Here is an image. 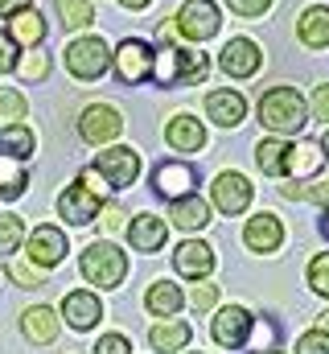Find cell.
I'll return each instance as SVG.
<instances>
[{
    "mask_svg": "<svg viewBox=\"0 0 329 354\" xmlns=\"http://www.w3.org/2000/svg\"><path fill=\"white\" fill-rule=\"evenodd\" d=\"M259 124L280 132V136H297L309 124V107L292 87H272L259 99Z\"/></svg>",
    "mask_w": 329,
    "mask_h": 354,
    "instance_id": "cell-1",
    "label": "cell"
},
{
    "mask_svg": "<svg viewBox=\"0 0 329 354\" xmlns=\"http://www.w3.org/2000/svg\"><path fill=\"white\" fill-rule=\"evenodd\" d=\"M210 71V58L198 54V50H181V46H164L153 54V79L161 87H189V83H202Z\"/></svg>",
    "mask_w": 329,
    "mask_h": 354,
    "instance_id": "cell-2",
    "label": "cell"
},
{
    "mask_svg": "<svg viewBox=\"0 0 329 354\" xmlns=\"http://www.w3.org/2000/svg\"><path fill=\"white\" fill-rule=\"evenodd\" d=\"M136 174H140V157H136V149H124V145H120V149L99 153V157H95V165H91L79 181H86V185L99 194L103 185H115V189L132 185V181H136Z\"/></svg>",
    "mask_w": 329,
    "mask_h": 354,
    "instance_id": "cell-3",
    "label": "cell"
},
{
    "mask_svg": "<svg viewBox=\"0 0 329 354\" xmlns=\"http://www.w3.org/2000/svg\"><path fill=\"white\" fill-rule=\"evenodd\" d=\"M79 268L91 284H99V288H120V280H124V272H128V260H124V252L111 248V243H91V248H82Z\"/></svg>",
    "mask_w": 329,
    "mask_h": 354,
    "instance_id": "cell-4",
    "label": "cell"
},
{
    "mask_svg": "<svg viewBox=\"0 0 329 354\" xmlns=\"http://www.w3.org/2000/svg\"><path fill=\"white\" fill-rule=\"evenodd\" d=\"M223 17H218V4L214 0H185L173 17V29L185 37V41H210L218 33Z\"/></svg>",
    "mask_w": 329,
    "mask_h": 354,
    "instance_id": "cell-5",
    "label": "cell"
},
{
    "mask_svg": "<svg viewBox=\"0 0 329 354\" xmlns=\"http://www.w3.org/2000/svg\"><path fill=\"white\" fill-rule=\"evenodd\" d=\"M111 66V50H107V41L103 37H79V41H70L66 46V71L75 75V79H99L103 71Z\"/></svg>",
    "mask_w": 329,
    "mask_h": 354,
    "instance_id": "cell-6",
    "label": "cell"
},
{
    "mask_svg": "<svg viewBox=\"0 0 329 354\" xmlns=\"http://www.w3.org/2000/svg\"><path fill=\"white\" fill-rule=\"evenodd\" d=\"M115 79H120V83H128V87H136V83L153 79V46H149V41H140V37L120 41V50H115Z\"/></svg>",
    "mask_w": 329,
    "mask_h": 354,
    "instance_id": "cell-7",
    "label": "cell"
},
{
    "mask_svg": "<svg viewBox=\"0 0 329 354\" xmlns=\"http://www.w3.org/2000/svg\"><path fill=\"white\" fill-rule=\"evenodd\" d=\"M79 132H82V140H91V145H107V140H115V136L124 132V120H120L115 107L91 103V107L79 115Z\"/></svg>",
    "mask_w": 329,
    "mask_h": 354,
    "instance_id": "cell-8",
    "label": "cell"
},
{
    "mask_svg": "<svg viewBox=\"0 0 329 354\" xmlns=\"http://www.w3.org/2000/svg\"><path fill=\"white\" fill-rule=\"evenodd\" d=\"M99 194L86 185V181H75L62 198H58V214L70 223V227H86V223H95L99 218Z\"/></svg>",
    "mask_w": 329,
    "mask_h": 354,
    "instance_id": "cell-9",
    "label": "cell"
},
{
    "mask_svg": "<svg viewBox=\"0 0 329 354\" xmlns=\"http://www.w3.org/2000/svg\"><path fill=\"white\" fill-rule=\"evenodd\" d=\"M210 334H214V342H218L223 351H239L247 342V334H251V313L239 309V305L218 309V317L210 322Z\"/></svg>",
    "mask_w": 329,
    "mask_h": 354,
    "instance_id": "cell-10",
    "label": "cell"
},
{
    "mask_svg": "<svg viewBox=\"0 0 329 354\" xmlns=\"http://www.w3.org/2000/svg\"><path fill=\"white\" fill-rule=\"evenodd\" d=\"M210 198L223 214H243L251 206V181L243 174H218L210 185Z\"/></svg>",
    "mask_w": 329,
    "mask_h": 354,
    "instance_id": "cell-11",
    "label": "cell"
},
{
    "mask_svg": "<svg viewBox=\"0 0 329 354\" xmlns=\"http://www.w3.org/2000/svg\"><path fill=\"white\" fill-rule=\"evenodd\" d=\"M218 66H223L231 79H251V75L263 66V50H259L251 37H235V41H227V50H223Z\"/></svg>",
    "mask_w": 329,
    "mask_h": 354,
    "instance_id": "cell-12",
    "label": "cell"
},
{
    "mask_svg": "<svg viewBox=\"0 0 329 354\" xmlns=\"http://www.w3.org/2000/svg\"><path fill=\"white\" fill-rule=\"evenodd\" d=\"M243 243L251 248V252H259V256L276 252V248L284 243V227H280V218H276V214H255V218L247 223V231H243Z\"/></svg>",
    "mask_w": 329,
    "mask_h": 354,
    "instance_id": "cell-13",
    "label": "cell"
},
{
    "mask_svg": "<svg viewBox=\"0 0 329 354\" xmlns=\"http://www.w3.org/2000/svg\"><path fill=\"white\" fill-rule=\"evenodd\" d=\"M62 256H66V235H62V231H54V227H37V231L29 235V260H33L37 268L62 264Z\"/></svg>",
    "mask_w": 329,
    "mask_h": 354,
    "instance_id": "cell-14",
    "label": "cell"
},
{
    "mask_svg": "<svg viewBox=\"0 0 329 354\" xmlns=\"http://www.w3.org/2000/svg\"><path fill=\"white\" fill-rule=\"evenodd\" d=\"M206 111L218 128H235L239 120L247 115V99L239 91H210L206 95Z\"/></svg>",
    "mask_w": 329,
    "mask_h": 354,
    "instance_id": "cell-15",
    "label": "cell"
},
{
    "mask_svg": "<svg viewBox=\"0 0 329 354\" xmlns=\"http://www.w3.org/2000/svg\"><path fill=\"white\" fill-rule=\"evenodd\" d=\"M164 140H169V149H177V153H198V149L206 145V128H202L194 115H173L169 128H164Z\"/></svg>",
    "mask_w": 329,
    "mask_h": 354,
    "instance_id": "cell-16",
    "label": "cell"
},
{
    "mask_svg": "<svg viewBox=\"0 0 329 354\" xmlns=\"http://www.w3.org/2000/svg\"><path fill=\"white\" fill-rule=\"evenodd\" d=\"M173 264H177V272H181V276L202 280V276H210V272H214V252H210L206 243H198V239H185V243L177 248Z\"/></svg>",
    "mask_w": 329,
    "mask_h": 354,
    "instance_id": "cell-17",
    "label": "cell"
},
{
    "mask_svg": "<svg viewBox=\"0 0 329 354\" xmlns=\"http://www.w3.org/2000/svg\"><path fill=\"white\" fill-rule=\"evenodd\" d=\"M297 37L309 46V50H326L329 46V8L326 4H309L297 21Z\"/></svg>",
    "mask_w": 329,
    "mask_h": 354,
    "instance_id": "cell-18",
    "label": "cell"
},
{
    "mask_svg": "<svg viewBox=\"0 0 329 354\" xmlns=\"http://www.w3.org/2000/svg\"><path fill=\"white\" fill-rule=\"evenodd\" d=\"M153 189L164 194V198H185V194H194V169L181 165V161L157 165V174H153Z\"/></svg>",
    "mask_w": 329,
    "mask_h": 354,
    "instance_id": "cell-19",
    "label": "cell"
},
{
    "mask_svg": "<svg viewBox=\"0 0 329 354\" xmlns=\"http://www.w3.org/2000/svg\"><path fill=\"white\" fill-rule=\"evenodd\" d=\"M62 317H66L75 330H91V326L103 317V305H99V297H91V292H66Z\"/></svg>",
    "mask_w": 329,
    "mask_h": 354,
    "instance_id": "cell-20",
    "label": "cell"
},
{
    "mask_svg": "<svg viewBox=\"0 0 329 354\" xmlns=\"http://www.w3.org/2000/svg\"><path fill=\"white\" fill-rule=\"evenodd\" d=\"M46 17L37 12V8H21V12H12V21H8V37L17 41V46H41V37H46Z\"/></svg>",
    "mask_w": 329,
    "mask_h": 354,
    "instance_id": "cell-21",
    "label": "cell"
},
{
    "mask_svg": "<svg viewBox=\"0 0 329 354\" xmlns=\"http://www.w3.org/2000/svg\"><path fill=\"white\" fill-rule=\"evenodd\" d=\"M169 218H173V227H181V231H202V227L210 223V206H206L202 198L185 194V198H173Z\"/></svg>",
    "mask_w": 329,
    "mask_h": 354,
    "instance_id": "cell-22",
    "label": "cell"
},
{
    "mask_svg": "<svg viewBox=\"0 0 329 354\" xmlns=\"http://www.w3.org/2000/svg\"><path fill=\"white\" fill-rule=\"evenodd\" d=\"M128 239H132V248L136 252H161L164 243V218H157V214H136L132 218V231H128Z\"/></svg>",
    "mask_w": 329,
    "mask_h": 354,
    "instance_id": "cell-23",
    "label": "cell"
},
{
    "mask_svg": "<svg viewBox=\"0 0 329 354\" xmlns=\"http://www.w3.org/2000/svg\"><path fill=\"white\" fill-rule=\"evenodd\" d=\"M21 330H25V338H29V342L46 346V342H54V338H58V317H54V309L33 305V309L21 317Z\"/></svg>",
    "mask_w": 329,
    "mask_h": 354,
    "instance_id": "cell-24",
    "label": "cell"
},
{
    "mask_svg": "<svg viewBox=\"0 0 329 354\" xmlns=\"http://www.w3.org/2000/svg\"><path fill=\"white\" fill-rule=\"evenodd\" d=\"M288 149H292V145H284V136H267V140H259V149H255L259 169H263L267 177H284L288 174Z\"/></svg>",
    "mask_w": 329,
    "mask_h": 354,
    "instance_id": "cell-25",
    "label": "cell"
},
{
    "mask_svg": "<svg viewBox=\"0 0 329 354\" xmlns=\"http://www.w3.org/2000/svg\"><path fill=\"white\" fill-rule=\"evenodd\" d=\"M321 161H326V153H321V145H309V140H301V145H292L288 149V177H309L321 169Z\"/></svg>",
    "mask_w": 329,
    "mask_h": 354,
    "instance_id": "cell-26",
    "label": "cell"
},
{
    "mask_svg": "<svg viewBox=\"0 0 329 354\" xmlns=\"http://www.w3.org/2000/svg\"><path fill=\"white\" fill-rule=\"evenodd\" d=\"M181 301H185V297H181V288H177V284H169V280H157V284L144 292V305H149L157 317H173V313L181 309Z\"/></svg>",
    "mask_w": 329,
    "mask_h": 354,
    "instance_id": "cell-27",
    "label": "cell"
},
{
    "mask_svg": "<svg viewBox=\"0 0 329 354\" xmlns=\"http://www.w3.org/2000/svg\"><path fill=\"white\" fill-rule=\"evenodd\" d=\"M149 342H153V351L173 354L189 342V326H185V322H161V326L149 330Z\"/></svg>",
    "mask_w": 329,
    "mask_h": 354,
    "instance_id": "cell-28",
    "label": "cell"
},
{
    "mask_svg": "<svg viewBox=\"0 0 329 354\" xmlns=\"http://www.w3.org/2000/svg\"><path fill=\"white\" fill-rule=\"evenodd\" d=\"M33 153V132L25 124H8L0 132V157H12V161H25Z\"/></svg>",
    "mask_w": 329,
    "mask_h": 354,
    "instance_id": "cell-29",
    "label": "cell"
},
{
    "mask_svg": "<svg viewBox=\"0 0 329 354\" xmlns=\"http://www.w3.org/2000/svg\"><path fill=\"white\" fill-rule=\"evenodd\" d=\"M25 185H29V177H25V169H21V161L0 157V198H21Z\"/></svg>",
    "mask_w": 329,
    "mask_h": 354,
    "instance_id": "cell-30",
    "label": "cell"
},
{
    "mask_svg": "<svg viewBox=\"0 0 329 354\" xmlns=\"http://www.w3.org/2000/svg\"><path fill=\"white\" fill-rule=\"evenodd\" d=\"M58 12H62V25H66V29H86V25L95 21L91 0H58Z\"/></svg>",
    "mask_w": 329,
    "mask_h": 354,
    "instance_id": "cell-31",
    "label": "cell"
},
{
    "mask_svg": "<svg viewBox=\"0 0 329 354\" xmlns=\"http://www.w3.org/2000/svg\"><path fill=\"white\" fill-rule=\"evenodd\" d=\"M21 235H25V223L17 214H4L0 218V256H12L17 243H21Z\"/></svg>",
    "mask_w": 329,
    "mask_h": 354,
    "instance_id": "cell-32",
    "label": "cell"
},
{
    "mask_svg": "<svg viewBox=\"0 0 329 354\" xmlns=\"http://www.w3.org/2000/svg\"><path fill=\"white\" fill-rule=\"evenodd\" d=\"M25 111H29V103H25V95H17V91L0 87V115H4V120H12V124H21V120H25Z\"/></svg>",
    "mask_w": 329,
    "mask_h": 354,
    "instance_id": "cell-33",
    "label": "cell"
},
{
    "mask_svg": "<svg viewBox=\"0 0 329 354\" xmlns=\"http://www.w3.org/2000/svg\"><path fill=\"white\" fill-rule=\"evenodd\" d=\"M309 288L321 292V297H329V252L313 256V264H309Z\"/></svg>",
    "mask_w": 329,
    "mask_h": 354,
    "instance_id": "cell-34",
    "label": "cell"
},
{
    "mask_svg": "<svg viewBox=\"0 0 329 354\" xmlns=\"http://www.w3.org/2000/svg\"><path fill=\"white\" fill-rule=\"evenodd\" d=\"M8 276H12L21 288H41V284H46L41 272H37L33 264H25V260H12V264H8Z\"/></svg>",
    "mask_w": 329,
    "mask_h": 354,
    "instance_id": "cell-35",
    "label": "cell"
},
{
    "mask_svg": "<svg viewBox=\"0 0 329 354\" xmlns=\"http://www.w3.org/2000/svg\"><path fill=\"white\" fill-rule=\"evenodd\" d=\"M297 354H329V334L326 330H309V334L297 342Z\"/></svg>",
    "mask_w": 329,
    "mask_h": 354,
    "instance_id": "cell-36",
    "label": "cell"
},
{
    "mask_svg": "<svg viewBox=\"0 0 329 354\" xmlns=\"http://www.w3.org/2000/svg\"><path fill=\"white\" fill-rule=\"evenodd\" d=\"M46 71H50V58H46V54H29V58L21 62V79H33V83H37V79H46Z\"/></svg>",
    "mask_w": 329,
    "mask_h": 354,
    "instance_id": "cell-37",
    "label": "cell"
},
{
    "mask_svg": "<svg viewBox=\"0 0 329 354\" xmlns=\"http://www.w3.org/2000/svg\"><path fill=\"white\" fill-rule=\"evenodd\" d=\"M124 218H128V214L120 210V202H111V206H103V210H99V227H103L107 235H115V231L124 227Z\"/></svg>",
    "mask_w": 329,
    "mask_h": 354,
    "instance_id": "cell-38",
    "label": "cell"
},
{
    "mask_svg": "<svg viewBox=\"0 0 329 354\" xmlns=\"http://www.w3.org/2000/svg\"><path fill=\"white\" fill-rule=\"evenodd\" d=\"M288 198H309V202H321V206H329V181L326 185H317V189H301V185H280Z\"/></svg>",
    "mask_w": 329,
    "mask_h": 354,
    "instance_id": "cell-39",
    "label": "cell"
},
{
    "mask_svg": "<svg viewBox=\"0 0 329 354\" xmlns=\"http://www.w3.org/2000/svg\"><path fill=\"white\" fill-rule=\"evenodd\" d=\"M8 71H17V41L8 33H0V75H8Z\"/></svg>",
    "mask_w": 329,
    "mask_h": 354,
    "instance_id": "cell-40",
    "label": "cell"
},
{
    "mask_svg": "<svg viewBox=\"0 0 329 354\" xmlns=\"http://www.w3.org/2000/svg\"><path fill=\"white\" fill-rule=\"evenodd\" d=\"M239 17H263L267 8H272V0H227Z\"/></svg>",
    "mask_w": 329,
    "mask_h": 354,
    "instance_id": "cell-41",
    "label": "cell"
},
{
    "mask_svg": "<svg viewBox=\"0 0 329 354\" xmlns=\"http://www.w3.org/2000/svg\"><path fill=\"white\" fill-rule=\"evenodd\" d=\"M132 346H128V338L124 334H107V338H99V346H95V354H128Z\"/></svg>",
    "mask_w": 329,
    "mask_h": 354,
    "instance_id": "cell-42",
    "label": "cell"
},
{
    "mask_svg": "<svg viewBox=\"0 0 329 354\" xmlns=\"http://www.w3.org/2000/svg\"><path fill=\"white\" fill-rule=\"evenodd\" d=\"M313 115L317 120H329V83H321V87L313 91Z\"/></svg>",
    "mask_w": 329,
    "mask_h": 354,
    "instance_id": "cell-43",
    "label": "cell"
},
{
    "mask_svg": "<svg viewBox=\"0 0 329 354\" xmlns=\"http://www.w3.org/2000/svg\"><path fill=\"white\" fill-rule=\"evenodd\" d=\"M214 297H218V288H214V284H202V288H194V297H189V301H194V309H210V305H214Z\"/></svg>",
    "mask_w": 329,
    "mask_h": 354,
    "instance_id": "cell-44",
    "label": "cell"
},
{
    "mask_svg": "<svg viewBox=\"0 0 329 354\" xmlns=\"http://www.w3.org/2000/svg\"><path fill=\"white\" fill-rule=\"evenodd\" d=\"M21 8H29V0H0V17H12Z\"/></svg>",
    "mask_w": 329,
    "mask_h": 354,
    "instance_id": "cell-45",
    "label": "cell"
},
{
    "mask_svg": "<svg viewBox=\"0 0 329 354\" xmlns=\"http://www.w3.org/2000/svg\"><path fill=\"white\" fill-rule=\"evenodd\" d=\"M120 4H124V8H132V12H140V8H149L153 0H120Z\"/></svg>",
    "mask_w": 329,
    "mask_h": 354,
    "instance_id": "cell-46",
    "label": "cell"
},
{
    "mask_svg": "<svg viewBox=\"0 0 329 354\" xmlns=\"http://www.w3.org/2000/svg\"><path fill=\"white\" fill-rule=\"evenodd\" d=\"M321 231H326V239H329V206H326V218H321Z\"/></svg>",
    "mask_w": 329,
    "mask_h": 354,
    "instance_id": "cell-47",
    "label": "cell"
},
{
    "mask_svg": "<svg viewBox=\"0 0 329 354\" xmlns=\"http://www.w3.org/2000/svg\"><path fill=\"white\" fill-rule=\"evenodd\" d=\"M321 153H326V157H329V132H326V136H321Z\"/></svg>",
    "mask_w": 329,
    "mask_h": 354,
    "instance_id": "cell-48",
    "label": "cell"
}]
</instances>
